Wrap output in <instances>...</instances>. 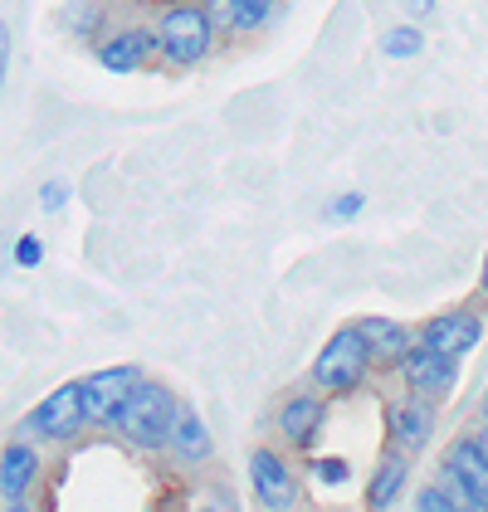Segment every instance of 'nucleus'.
I'll return each mask as SVG.
<instances>
[{
  "instance_id": "1",
  "label": "nucleus",
  "mask_w": 488,
  "mask_h": 512,
  "mask_svg": "<svg viewBox=\"0 0 488 512\" xmlns=\"http://www.w3.org/2000/svg\"><path fill=\"white\" fill-rule=\"evenodd\" d=\"M176 420H181V410H176V400H171L162 386H137V395L122 405V415L113 425H118L132 444L157 449V444H166V439L176 434Z\"/></svg>"
},
{
  "instance_id": "2",
  "label": "nucleus",
  "mask_w": 488,
  "mask_h": 512,
  "mask_svg": "<svg viewBox=\"0 0 488 512\" xmlns=\"http://www.w3.org/2000/svg\"><path fill=\"white\" fill-rule=\"evenodd\" d=\"M371 342H366L362 327H347V332H337V337H327V347L318 352L313 361V381L323 386V391H352L357 381L366 376V366H371Z\"/></svg>"
},
{
  "instance_id": "3",
  "label": "nucleus",
  "mask_w": 488,
  "mask_h": 512,
  "mask_svg": "<svg viewBox=\"0 0 488 512\" xmlns=\"http://www.w3.org/2000/svg\"><path fill=\"white\" fill-rule=\"evenodd\" d=\"M162 49L166 59H176V64H196L205 49H210V15H205L201 5H171L162 15Z\"/></svg>"
},
{
  "instance_id": "4",
  "label": "nucleus",
  "mask_w": 488,
  "mask_h": 512,
  "mask_svg": "<svg viewBox=\"0 0 488 512\" xmlns=\"http://www.w3.org/2000/svg\"><path fill=\"white\" fill-rule=\"evenodd\" d=\"M137 386H142L137 366H113V371H98V376H88V381H83V405H88V420H93V425H108V420H118L122 405L137 395Z\"/></svg>"
},
{
  "instance_id": "5",
  "label": "nucleus",
  "mask_w": 488,
  "mask_h": 512,
  "mask_svg": "<svg viewBox=\"0 0 488 512\" xmlns=\"http://www.w3.org/2000/svg\"><path fill=\"white\" fill-rule=\"evenodd\" d=\"M454 361H459V356L440 352L435 342L420 337V347H406V352H401V376H406L410 391H420V395L445 391V386H454Z\"/></svg>"
},
{
  "instance_id": "6",
  "label": "nucleus",
  "mask_w": 488,
  "mask_h": 512,
  "mask_svg": "<svg viewBox=\"0 0 488 512\" xmlns=\"http://www.w3.org/2000/svg\"><path fill=\"white\" fill-rule=\"evenodd\" d=\"M249 478H254V498L264 508H293L298 503V483H293V473L284 469V459L274 449H254Z\"/></svg>"
},
{
  "instance_id": "7",
  "label": "nucleus",
  "mask_w": 488,
  "mask_h": 512,
  "mask_svg": "<svg viewBox=\"0 0 488 512\" xmlns=\"http://www.w3.org/2000/svg\"><path fill=\"white\" fill-rule=\"evenodd\" d=\"M449 478H454V488L464 493V503L469 508H488V454L479 449V439H469V444H454L445 459Z\"/></svg>"
},
{
  "instance_id": "8",
  "label": "nucleus",
  "mask_w": 488,
  "mask_h": 512,
  "mask_svg": "<svg viewBox=\"0 0 488 512\" xmlns=\"http://www.w3.org/2000/svg\"><path fill=\"white\" fill-rule=\"evenodd\" d=\"M83 420H88V405H83V381H79V386H59V391L49 395L40 410L30 415V425H35L40 434H49V439H69Z\"/></svg>"
},
{
  "instance_id": "9",
  "label": "nucleus",
  "mask_w": 488,
  "mask_h": 512,
  "mask_svg": "<svg viewBox=\"0 0 488 512\" xmlns=\"http://www.w3.org/2000/svg\"><path fill=\"white\" fill-rule=\"evenodd\" d=\"M430 434H435V405L420 391L410 395V400H396V405H391V439H396L401 449H425Z\"/></svg>"
},
{
  "instance_id": "10",
  "label": "nucleus",
  "mask_w": 488,
  "mask_h": 512,
  "mask_svg": "<svg viewBox=\"0 0 488 512\" xmlns=\"http://www.w3.org/2000/svg\"><path fill=\"white\" fill-rule=\"evenodd\" d=\"M479 337H484V322H479L474 313H445V317H435V322L425 327V342H435V347L449 352V356L474 352Z\"/></svg>"
},
{
  "instance_id": "11",
  "label": "nucleus",
  "mask_w": 488,
  "mask_h": 512,
  "mask_svg": "<svg viewBox=\"0 0 488 512\" xmlns=\"http://www.w3.org/2000/svg\"><path fill=\"white\" fill-rule=\"evenodd\" d=\"M323 430V400L318 395H293L284 400V410H279V434H284L288 444H313Z\"/></svg>"
},
{
  "instance_id": "12",
  "label": "nucleus",
  "mask_w": 488,
  "mask_h": 512,
  "mask_svg": "<svg viewBox=\"0 0 488 512\" xmlns=\"http://www.w3.org/2000/svg\"><path fill=\"white\" fill-rule=\"evenodd\" d=\"M35 478H40V459H35V449H30V444H10V449H5V459H0V488H5V503H10V508H20Z\"/></svg>"
},
{
  "instance_id": "13",
  "label": "nucleus",
  "mask_w": 488,
  "mask_h": 512,
  "mask_svg": "<svg viewBox=\"0 0 488 512\" xmlns=\"http://www.w3.org/2000/svg\"><path fill=\"white\" fill-rule=\"evenodd\" d=\"M152 44H162V35H147V30H127V35H118V40L103 44V69L108 74H132L147 54H152Z\"/></svg>"
},
{
  "instance_id": "14",
  "label": "nucleus",
  "mask_w": 488,
  "mask_h": 512,
  "mask_svg": "<svg viewBox=\"0 0 488 512\" xmlns=\"http://www.w3.org/2000/svg\"><path fill=\"white\" fill-rule=\"evenodd\" d=\"M406 459L401 454H386L381 464H376V478H371V488H366V503L371 508H391L396 498H401V483H406Z\"/></svg>"
},
{
  "instance_id": "15",
  "label": "nucleus",
  "mask_w": 488,
  "mask_h": 512,
  "mask_svg": "<svg viewBox=\"0 0 488 512\" xmlns=\"http://www.w3.org/2000/svg\"><path fill=\"white\" fill-rule=\"evenodd\" d=\"M176 454L186 459V464H201V459H210V434H205L201 415L196 410H181V420H176Z\"/></svg>"
},
{
  "instance_id": "16",
  "label": "nucleus",
  "mask_w": 488,
  "mask_h": 512,
  "mask_svg": "<svg viewBox=\"0 0 488 512\" xmlns=\"http://www.w3.org/2000/svg\"><path fill=\"white\" fill-rule=\"evenodd\" d=\"M362 332H366V342H371V352L401 361V352H406V332H401L396 322H362Z\"/></svg>"
},
{
  "instance_id": "17",
  "label": "nucleus",
  "mask_w": 488,
  "mask_h": 512,
  "mask_svg": "<svg viewBox=\"0 0 488 512\" xmlns=\"http://www.w3.org/2000/svg\"><path fill=\"white\" fill-rule=\"evenodd\" d=\"M420 30H410V25H401V30H386L381 35V54H391V59H410V54H420Z\"/></svg>"
},
{
  "instance_id": "18",
  "label": "nucleus",
  "mask_w": 488,
  "mask_h": 512,
  "mask_svg": "<svg viewBox=\"0 0 488 512\" xmlns=\"http://www.w3.org/2000/svg\"><path fill=\"white\" fill-rule=\"evenodd\" d=\"M225 5H230L235 30H254V25H264V15H269L274 0H225Z\"/></svg>"
},
{
  "instance_id": "19",
  "label": "nucleus",
  "mask_w": 488,
  "mask_h": 512,
  "mask_svg": "<svg viewBox=\"0 0 488 512\" xmlns=\"http://www.w3.org/2000/svg\"><path fill=\"white\" fill-rule=\"evenodd\" d=\"M313 478L327 483V488H337V483L352 478V469H347V459H318V464H313Z\"/></svg>"
},
{
  "instance_id": "20",
  "label": "nucleus",
  "mask_w": 488,
  "mask_h": 512,
  "mask_svg": "<svg viewBox=\"0 0 488 512\" xmlns=\"http://www.w3.org/2000/svg\"><path fill=\"white\" fill-rule=\"evenodd\" d=\"M459 498H464V493H449V488H425V493H420V508L449 512V508H459Z\"/></svg>"
},
{
  "instance_id": "21",
  "label": "nucleus",
  "mask_w": 488,
  "mask_h": 512,
  "mask_svg": "<svg viewBox=\"0 0 488 512\" xmlns=\"http://www.w3.org/2000/svg\"><path fill=\"white\" fill-rule=\"evenodd\" d=\"M40 259H44V244H40V239H35V235H20V239H15V264L35 269Z\"/></svg>"
},
{
  "instance_id": "22",
  "label": "nucleus",
  "mask_w": 488,
  "mask_h": 512,
  "mask_svg": "<svg viewBox=\"0 0 488 512\" xmlns=\"http://www.w3.org/2000/svg\"><path fill=\"white\" fill-rule=\"evenodd\" d=\"M362 205H366L362 196H337V200H332V215H337V220H352Z\"/></svg>"
},
{
  "instance_id": "23",
  "label": "nucleus",
  "mask_w": 488,
  "mask_h": 512,
  "mask_svg": "<svg viewBox=\"0 0 488 512\" xmlns=\"http://www.w3.org/2000/svg\"><path fill=\"white\" fill-rule=\"evenodd\" d=\"M64 196H69V191H64L59 181H49V186H44V205H49V210H59V205H64Z\"/></svg>"
},
{
  "instance_id": "24",
  "label": "nucleus",
  "mask_w": 488,
  "mask_h": 512,
  "mask_svg": "<svg viewBox=\"0 0 488 512\" xmlns=\"http://www.w3.org/2000/svg\"><path fill=\"white\" fill-rule=\"evenodd\" d=\"M479 449H484V454H488V430H484V434H479Z\"/></svg>"
},
{
  "instance_id": "25",
  "label": "nucleus",
  "mask_w": 488,
  "mask_h": 512,
  "mask_svg": "<svg viewBox=\"0 0 488 512\" xmlns=\"http://www.w3.org/2000/svg\"><path fill=\"white\" fill-rule=\"evenodd\" d=\"M484 293H488V259H484Z\"/></svg>"
}]
</instances>
